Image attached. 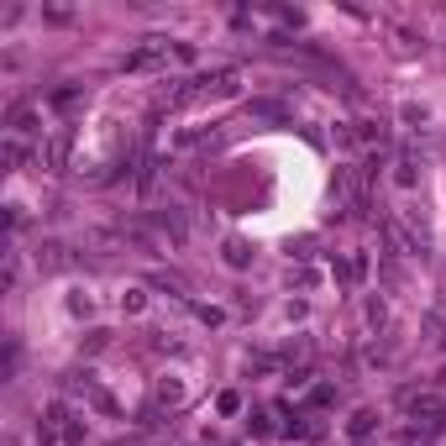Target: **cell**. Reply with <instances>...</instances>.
Segmentation results:
<instances>
[{"label":"cell","mask_w":446,"mask_h":446,"mask_svg":"<svg viewBox=\"0 0 446 446\" xmlns=\"http://www.w3.org/2000/svg\"><path fill=\"white\" fill-rule=\"evenodd\" d=\"M368 430H373V410H357L352 415V436H368Z\"/></svg>","instance_id":"cell-12"},{"label":"cell","mask_w":446,"mask_h":446,"mask_svg":"<svg viewBox=\"0 0 446 446\" xmlns=\"http://www.w3.org/2000/svg\"><path fill=\"white\" fill-rule=\"evenodd\" d=\"M6 137H16V142L37 137V105H16V111H11V126H6Z\"/></svg>","instance_id":"cell-4"},{"label":"cell","mask_w":446,"mask_h":446,"mask_svg":"<svg viewBox=\"0 0 446 446\" xmlns=\"http://www.w3.org/2000/svg\"><path fill=\"white\" fill-rule=\"evenodd\" d=\"M37 436H43L48 446H85L89 425H85V415H79V410H69L63 399H53L48 410H43V425H37Z\"/></svg>","instance_id":"cell-1"},{"label":"cell","mask_w":446,"mask_h":446,"mask_svg":"<svg viewBox=\"0 0 446 446\" xmlns=\"http://www.w3.org/2000/svg\"><path fill=\"white\" fill-rule=\"evenodd\" d=\"M357 142H368V147H388V121L384 116H368V121H357Z\"/></svg>","instance_id":"cell-5"},{"label":"cell","mask_w":446,"mask_h":446,"mask_svg":"<svg viewBox=\"0 0 446 446\" xmlns=\"http://www.w3.org/2000/svg\"><path fill=\"white\" fill-rule=\"evenodd\" d=\"M331 399H336L331 384H315V388H310V404H331Z\"/></svg>","instance_id":"cell-13"},{"label":"cell","mask_w":446,"mask_h":446,"mask_svg":"<svg viewBox=\"0 0 446 446\" xmlns=\"http://www.w3.org/2000/svg\"><path fill=\"white\" fill-rule=\"evenodd\" d=\"M252 116H289L278 100H252Z\"/></svg>","instance_id":"cell-11"},{"label":"cell","mask_w":446,"mask_h":446,"mask_svg":"<svg viewBox=\"0 0 446 446\" xmlns=\"http://www.w3.org/2000/svg\"><path fill=\"white\" fill-rule=\"evenodd\" d=\"M415 179H420V173H415V158H399V163H394V184L399 189H415Z\"/></svg>","instance_id":"cell-8"},{"label":"cell","mask_w":446,"mask_h":446,"mask_svg":"<svg viewBox=\"0 0 446 446\" xmlns=\"http://www.w3.org/2000/svg\"><path fill=\"white\" fill-rule=\"evenodd\" d=\"M74 258H69V247L63 241H48V247H37V268L43 273H58V268H69Z\"/></svg>","instance_id":"cell-6"},{"label":"cell","mask_w":446,"mask_h":446,"mask_svg":"<svg viewBox=\"0 0 446 446\" xmlns=\"http://www.w3.org/2000/svg\"><path fill=\"white\" fill-rule=\"evenodd\" d=\"M247 258H252V252H247V241H241V236L226 241V263H232V268H247Z\"/></svg>","instance_id":"cell-9"},{"label":"cell","mask_w":446,"mask_h":446,"mask_svg":"<svg viewBox=\"0 0 446 446\" xmlns=\"http://www.w3.org/2000/svg\"><path fill=\"white\" fill-rule=\"evenodd\" d=\"M48 105H53V111H74V105H85V89H79V85H63V89L48 94Z\"/></svg>","instance_id":"cell-7"},{"label":"cell","mask_w":446,"mask_h":446,"mask_svg":"<svg viewBox=\"0 0 446 446\" xmlns=\"http://www.w3.org/2000/svg\"><path fill=\"white\" fill-rule=\"evenodd\" d=\"M26 158H32V147H26V142H16V137H6V163H11V168H21Z\"/></svg>","instance_id":"cell-10"},{"label":"cell","mask_w":446,"mask_h":446,"mask_svg":"<svg viewBox=\"0 0 446 446\" xmlns=\"http://www.w3.org/2000/svg\"><path fill=\"white\" fill-rule=\"evenodd\" d=\"M69 153H74V126H58L43 147H37V163L58 173V168H69Z\"/></svg>","instance_id":"cell-3"},{"label":"cell","mask_w":446,"mask_h":446,"mask_svg":"<svg viewBox=\"0 0 446 446\" xmlns=\"http://www.w3.org/2000/svg\"><path fill=\"white\" fill-rule=\"evenodd\" d=\"M168 53H179V43H168V37H147L137 53H126V63H121V69H126V74L158 69V63H168Z\"/></svg>","instance_id":"cell-2"}]
</instances>
